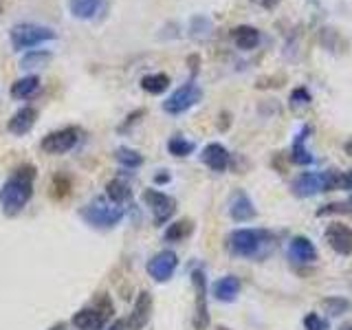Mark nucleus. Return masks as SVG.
Listing matches in <instances>:
<instances>
[{
	"instance_id": "nucleus-38",
	"label": "nucleus",
	"mask_w": 352,
	"mask_h": 330,
	"mask_svg": "<svg viewBox=\"0 0 352 330\" xmlns=\"http://www.w3.org/2000/svg\"><path fill=\"white\" fill-rule=\"evenodd\" d=\"M49 330H71V328H69V324H66V322H58V324H53Z\"/></svg>"
},
{
	"instance_id": "nucleus-29",
	"label": "nucleus",
	"mask_w": 352,
	"mask_h": 330,
	"mask_svg": "<svg viewBox=\"0 0 352 330\" xmlns=\"http://www.w3.org/2000/svg\"><path fill=\"white\" fill-rule=\"evenodd\" d=\"M322 308L333 317H339L350 311V302L346 300V297H326V300L322 302Z\"/></svg>"
},
{
	"instance_id": "nucleus-13",
	"label": "nucleus",
	"mask_w": 352,
	"mask_h": 330,
	"mask_svg": "<svg viewBox=\"0 0 352 330\" xmlns=\"http://www.w3.org/2000/svg\"><path fill=\"white\" fill-rule=\"evenodd\" d=\"M328 247L339 256H352V229L344 223H333L324 231Z\"/></svg>"
},
{
	"instance_id": "nucleus-9",
	"label": "nucleus",
	"mask_w": 352,
	"mask_h": 330,
	"mask_svg": "<svg viewBox=\"0 0 352 330\" xmlns=\"http://www.w3.org/2000/svg\"><path fill=\"white\" fill-rule=\"evenodd\" d=\"M203 99V88L196 82H187L179 86L176 91L163 102V110L168 115H183L190 108H194Z\"/></svg>"
},
{
	"instance_id": "nucleus-8",
	"label": "nucleus",
	"mask_w": 352,
	"mask_h": 330,
	"mask_svg": "<svg viewBox=\"0 0 352 330\" xmlns=\"http://www.w3.org/2000/svg\"><path fill=\"white\" fill-rule=\"evenodd\" d=\"M141 201L148 205L150 214H152V220L157 227H163L170 223V218L176 214V198L165 194L161 190H154V187H148V190H143L141 194Z\"/></svg>"
},
{
	"instance_id": "nucleus-3",
	"label": "nucleus",
	"mask_w": 352,
	"mask_h": 330,
	"mask_svg": "<svg viewBox=\"0 0 352 330\" xmlns=\"http://www.w3.org/2000/svg\"><path fill=\"white\" fill-rule=\"evenodd\" d=\"M115 315V304L108 293H97L95 300L82 311H77L71 319L75 330H104Z\"/></svg>"
},
{
	"instance_id": "nucleus-37",
	"label": "nucleus",
	"mask_w": 352,
	"mask_h": 330,
	"mask_svg": "<svg viewBox=\"0 0 352 330\" xmlns=\"http://www.w3.org/2000/svg\"><path fill=\"white\" fill-rule=\"evenodd\" d=\"M108 330H128V328H126V319H117V322H115L113 326H110Z\"/></svg>"
},
{
	"instance_id": "nucleus-7",
	"label": "nucleus",
	"mask_w": 352,
	"mask_h": 330,
	"mask_svg": "<svg viewBox=\"0 0 352 330\" xmlns=\"http://www.w3.org/2000/svg\"><path fill=\"white\" fill-rule=\"evenodd\" d=\"M80 141H82V128L66 126V128L49 132V135L40 141V148L47 154H51V157H62V154H69L71 150H75Z\"/></svg>"
},
{
	"instance_id": "nucleus-25",
	"label": "nucleus",
	"mask_w": 352,
	"mask_h": 330,
	"mask_svg": "<svg viewBox=\"0 0 352 330\" xmlns=\"http://www.w3.org/2000/svg\"><path fill=\"white\" fill-rule=\"evenodd\" d=\"M115 159L121 168H126V170H139L141 165L146 163L141 152H137L135 148H128V146H119L115 150Z\"/></svg>"
},
{
	"instance_id": "nucleus-26",
	"label": "nucleus",
	"mask_w": 352,
	"mask_h": 330,
	"mask_svg": "<svg viewBox=\"0 0 352 330\" xmlns=\"http://www.w3.org/2000/svg\"><path fill=\"white\" fill-rule=\"evenodd\" d=\"M141 88L150 95H161L170 88V77L165 73H150L141 77Z\"/></svg>"
},
{
	"instance_id": "nucleus-23",
	"label": "nucleus",
	"mask_w": 352,
	"mask_h": 330,
	"mask_svg": "<svg viewBox=\"0 0 352 330\" xmlns=\"http://www.w3.org/2000/svg\"><path fill=\"white\" fill-rule=\"evenodd\" d=\"M106 198L113 205L126 207L132 201V190L124 179H113V181L106 183Z\"/></svg>"
},
{
	"instance_id": "nucleus-16",
	"label": "nucleus",
	"mask_w": 352,
	"mask_h": 330,
	"mask_svg": "<svg viewBox=\"0 0 352 330\" xmlns=\"http://www.w3.org/2000/svg\"><path fill=\"white\" fill-rule=\"evenodd\" d=\"M201 161L212 172H225L229 168V163H231V154H229V150L223 146V143H207V146L203 148Z\"/></svg>"
},
{
	"instance_id": "nucleus-28",
	"label": "nucleus",
	"mask_w": 352,
	"mask_h": 330,
	"mask_svg": "<svg viewBox=\"0 0 352 330\" xmlns=\"http://www.w3.org/2000/svg\"><path fill=\"white\" fill-rule=\"evenodd\" d=\"M53 55L49 51H42V49H31L27 51L25 58L20 60V66L22 69H44L49 62H51Z\"/></svg>"
},
{
	"instance_id": "nucleus-35",
	"label": "nucleus",
	"mask_w": 352,
	"mask_h": 330,
	"mask_svg": "<svg viewBox=\"0 0 352 330\" xmlns=\"http://www.w3.org/2000/svg\"><path fill=\"white\" fill-rule=\"evenodd\" d=\"M251 3L262 7V9H275V7L280 5V0H251Z\"/></svg>"
},
{
	"instance_id": "nucleus-20",
	"label": "nucleus",
	"mask_w": 352,
	"mask_h": 330,
	"mask_svg": "<svg viewBox=\"0 0 352 330\" xmlns=\"http://www.w3.org/2000/svg\"><path fill=\"white\" fill-rule=\"evenodd\" d=\"M212 295L218 302H225V304L236 302V297L240 295V280L236 278V275H225V278L214 282Z\"/></svg>"
},
{
	"instance_id": "nucleus-39",
	"label": "nucleus",
	"mask_w": 352,
	"mask_h": 330,
	"mask_svg": "<svg viewBox=\"0 0 352 330\" xmlns=\"http://www.w3.org/2000/svg\"><path fill=\"white\" fill-rule=\"evenodd\" d=\"M339 330H352V324H344Z\"/></svg>"
},
{
	"instance_id": "nucleus-32",
	"label": "nucleus",
	"mask_w": 352,
	"mask_h": 330,
	"mask_svg": "<svg viewBox=\"0 0 352 330\" xmlns=\"http://www.w3.org/2000/svg\"><path fill=\"white\" fill-rule=\"evenodd\" d=\"M304 328L306 330H328V322L324 317H319L317 313H308L304 317Z\"/></svg>"
},
{
	"instance_id": "nucleus-15",
	"label": "nucleus",
	"mask_w": 352,
	"mask_h": 330,
	"mask_svg": "<svg viewBox=\"0 0 352 330\" xmlns=\"http://www.w3.org/2000/svg\"><path fill=\"white\" fill-rule=\"evenodd\" d=\"M36 124H38V110L33 106H22L20 110H16V113L11 115L7 130L16 137H25L33 130Z\"/></svg>"
},
{
	"instance_id": "nucleus-14",
	"label": "nucleus",
	"mask_w": 352,
	"mask_h": 330,
	"mask_svg": "<svg viewBox=\"0 0 352 330\" xmlns=\"http://www.w3.org/2000/svg\"><path fill=\"white\" fill-rule=\"evenodd\" d=\"M229 216L231 220H236V223H249L258 216V209L253 205V201L249 198L247 192L242 190H236L229 198Z\"/></svg>"
},
{
	"instance_id": "nucleus-10",
	"label": "nucleus",
	"mask_w": 352,
	"mask_h": 330,
	"mask_svg": "<svg viewBox=\"0 0 352 330\" xmlns=\"http://www.w3.org/2000/svg\"><path fill=\"white\" fill-rule=\"evenodd\" d=\"M192 286H194V319L196 330L209 328V308H207V278L203 269H192Z\"/></svg>"
},
{
	"instance_id": "nucleus-12",
	"label": "nucleus",
	"mask_w": 352,
	"mask_h": 330,
	"mask_svg": "<svg viewBox=\"0 0 352 330\" xmlns=\"http://www.w3.org/2000/svg\"><path fill=\"white\" fill-rule=\"evenodd\" d=\"M152 311H154V297L150 291H141L135 300V306L126 319V328L128 330H146V326L152 319Z\"/></svg>"
},
{
	"instance_id": "nucleus-11",
	"label": "nucleus",
	"mask_w": 352,
	"mask_h": 330,
	"mask_svg": "<svg viewBox=\"0 0 352 330\" xmlns=\"http://www.w3.org/2000/svg\"><path fill=\"white\" fill-rule=\"evenodd\" d=\"M176 269H179V256H176V253L170 251V249H163L159 253H154V256L146 264L148 275L159 284L168 282L176 273Z\"/></svg>"
},
{
	"instance_id": "nucleus-21",
	"label": "nucleus",
	"mask_w": 352,
	"mask_h": 330,
	"mask_svg": "<svg viewBox=\"0 0 352 330\" xmlns=\"http://www.w3.org/2000/svg\"><path fill=\"white\" fill-rule=\"evenodd\" d=\"M40 77L38 75H25V77H20V80H16L14 84H11V97L14 99H31L33 95H38L40 91Z\"/></svg>"
},
{
	"instance_id": "nucleus-17",
	"label": "nucleus",
	"mask_w": 352,
	"mask_h": 330,
	"mask_svg": "<svg viewBox=\"0 0 352 330\" xmlns=\"http://www.w3.org/2000/svg\"><path fill=\"white\" fill-rule=\"evenodd\" d=\"M289 260L295 264H313L317 260V249L306 236H295L289 242Z\"/></svg>"
},
{
	"instance_id": "nucleus-4",
	"label": "nucleus",
	"mask_w": 352,
	"mask_h": 330,
	"mask_svg": "<svg viewBox=\"0 0 352 330\" xmlns=\"http://www.w3.org/2000/svg\"><path fill=\"white\" fill-rule=\"evenodd\" d=\"M124 216L126 207L113 205L106 196H95L80 209V218L95 229H113L124 220Z\"/></svg>"
},
{
	"instance_id": "nucleus-6",
	"label": "nucleus",
	"mask_w": 352,
	"mask_h": 330,
	"mask_svg": "<svg viewBox=\"0 0 352 330\" xmlns=\"http://www.w3.org/2000/svg\"><path fill=\"white\" fill-rule=\"evenodd\" d=\"M333 181H335V170L326 172H302L295 176L291 183V192L297 198H311L322 192H333Z\"/></svg>"
},
{
	"instance_id": "nucleus-2",
	"label": "nucleus",
	"mask_w": 352,
	"mask_h": 330,
	"mask_svg": "<svg viewBox=\"0 0 352 330\" xmlns=\"http://www.w3.org/2000/svg\"><path fill=\"white\" fill-rule=\"evenodd\" d=\"M273 234L267 229H234L227 236V249L236 258H262L273 247Z\"/></svg>"
},
{
	"instance_id": "nucleus-19",
	"label": "nucleus",
	"mask_w": 352,
	"mask_h": 330,
	"mask_svg": "<svg viewBox=\"0 0 352 330\" xmlns=\"http://www.w3.org/2000/svg\"><path fill=\"white\" fill-rule=\"evenodd\" d=\"M231 40H234V44L240 51H253L260 44L262 36H260V31L256 27L238 25V27L231 29Z\"/></svg>"
},
{
	"instance_id": "nucleus-36",
	"label": "nucleus",
	"mask_w": 352,
	"mask_h": 330,
	"mask_svg": "<svg viewBox=\"0 0 352 330\" xmlns=\"http://www.w3.org/2000/svg\"><path fill=\"white\" fill-rule=\"evenodd\" d=\"M161 172H163V170H161ZM170 179H172L170 172H163V174H157V176H154V181H157L159 185H163V183H170Z\"/></svg>"
},
{
	"instance_id": "nucleus-18",
	"label": "nucleus",
	"mask_w": 352,
	"mask_h": 330,
	"mask_svg": "<svg viewBox=\"0 0 352 330\" xmlns=\"http://www.w3.org/2000/svg\"><path fill=\"white\" fill-rule=\"evenodd\" d=\"M311 132H313L311 126H302V130L295 135V141H293V146H291V161L295 165H311V163H315V157L311 154V150L306 148V141H308V137H311Z\"/></svg>"
},
{
	"instance_id": "nucleus-34",
	"label": "nucleus",
	"mask_w": 352,
	"mask_h": 330,
	"mask_svg": "<svg viewBox=\"0 0 352 330\" xmlns=\"http://www.w3.org/2000/svg\"><path fill=\"white\" fill-rule=\"evenodd\" d=\"M143 115H146V110H143V108L135 110V113H130V115L126 117V121H124V124L119 126V132H128L132 124H139V119H141Z\"/></svg>"
},
{
	"instance_id": "nucleus-22",
	"label": "nucleus",
	"mask_w": 352,
	"mask_h": 330,
	"mask_svg": "<svg viewBox=\"0 0 352 330\" xmlns=\"http://www.w3.org/2000/svg\"><path fill=\"white\" fill-rule=\"evenodd\" d=\"M104 7V0H69V11L77 20H93Z\"/></svg>"
},
{
	"instance_id": "nucleus-31",
	"label": "nucleus",
	"mask_w": 352,
	"mask_h": 330,
	"mask_svg": "<svg viewBox=\"0 0 352 330\" xmlns=\"http://www.w3.org/2000/svg\"><path fill=\"white\" fill-rule=\"evenodd\" d=\"M289 102H291V108L293 110H302V108H306L308 104L313 102V97H311V93H308L306 86H297L295 91L291 93Z\"/></svg>"
},
{
	"instance_id": "nucleus-24",
	"label": "nucleus",
	"mask_w": 352,
	"mask_h": 330,
	"mask_svg": "<svg viewBox=\"0 0 352 330\" xmlns=\"http://www.w3.org/2000/svg\"><path fill=\"white\" fill-rule=\"evenodd\" d=\"M194 234V220L190 218H181L174 220L168 225V229L163 231V240L165 242H183Z\"/></svg>"
},
{
	"instance_id": "nucleus-1",
	"label": "nucleus",
	"mask_w": 352,
	"mask_h": 330,
	"mask_svg": "<svg viewBox=\"0 0 352 330\" xmlns=\"http://www.w3.org/2000/svg\"><path fill=\"white\" fill-rule=\"evenodd\" d=\"M38 168L33 163H22L7 176V181L0 187V207L7 218L22 214V209L33 198V183H36Z\"/></svg>"
},
{
	"instance_id": "nucleus-30",
	"label": "nucleus",
	"mask_w": 352,
	"mask_h": 330,
	"mask_svg": "<svg viewBox=\"0 0 352 330\" xmlns=\"http://www.w3.org/2000/svg\"><path fill=\"white\" fill-rule=\"evenodd\" d=\"M51 194L58 198V201H62V198L71 196V181L66 179L64 174H55L53 181H51Z\"/></svg>"
},
{
	"instance_id": "nucleus-27",
	"label": "nucleus",
	"mask_w": 352,
	"mask_h": 330,
	"mask_svg": "<svg viewBox=\"0 0 352 330\" xmlns=\"http://www.w3.org/2000/svg\"><path fill=\"white\" fill-rule=\"evenodd\" d=\"M194 150H196V143L190 141V139H185V137H181V135H174L168 141V152L172 154V157H176V159L190 157Z\"/></svg>"
},
{
	"instance_id": "nucleus-5",
	"label": "nucleus",
	"mask_w": 352,
	"mask_h": 330,
	"mask_svg": "<svg viewBox=\"0 0 352 330\" xmlns=\"http://www.w3.org/2000/svg\"><path fill=\"white\" fill-rule=\"evenodd\" d=\"M58 38V33L53 29L44 27V25H36V22H20V25L11 27L9 31V40L14 51H31L40 47L44 42H51Z\"/></svg>"
},
{
	"instance_id": "nucleus-33",
	"label": "nucleus",
	"mask_w": 352,
	"mask_h": 330,
	"mask_svg": "<svg viewBox=\"0 0 352 330\" xmlns=\"http://www.w3.org/2000/svg\"><path fill=\"white\" fill-rule=\"evenodd\" d=\"M350 214L352 212V201L350 203H330V205H324V209H319L317 216H326V214Z\"/></svg>"
}]
</instances>
